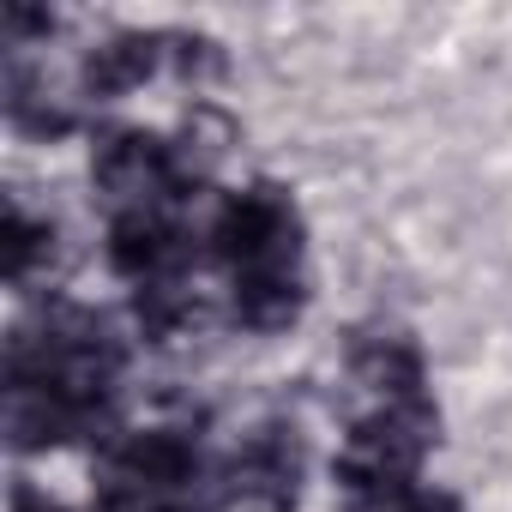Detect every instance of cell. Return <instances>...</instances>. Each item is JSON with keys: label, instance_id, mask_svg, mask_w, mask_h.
<instances>
[{"label": "cell", "instance_id": "6da1fadb", "mask_svg": "<svg viewBox=\"0 0 512 512\" xmlns=\"http://www.w3.org/2000/svg\"><path fill=\"white\" fill-rule=\"evenodd\" d=\"M211 241L235 266V284H266V278H296L302 223L278 187H247L217 211Z\"/></svg>", "mask_w": 512, "mask_h": 512}, {"label": "cell", "instance_id": "7a4b0ae2", "mask_svg": "<svg viewBox=\"0 0 512 512\" xmlns=\"http://www.w3.org/2000/svg\"><path fill=\"white\" fill-rule=\"evenodd\" d=\"M434 446V410L410 404H386L380 416L356 422L350 446H344V488H386V482H410V470L422 464V452Z\"/></svg>", "mask_w": 512, "mask_h": 512}, {"label": "cell", "instance_id": "3957f363", "mask_svg": "<svg viewBox=\"0 0 512 512\" xmlns=\"http://www.w3.org/2000/svg\"><path fill=\"white\" fill-rule=\"evenodd\" d=\"M175 181V151L151 133H109L97 151V187L127 211H151V199H163Z\"/></svg>", "mask_w": 512, "mask_h": 512}, {"label": "cell", "instance_id": "277c9868", "mask_svg": "<svg viewBox=\"0 0 512 512\" xmlns=\"http://www.w3.org/2000/svg\"><path fill=\"white\" fill-rule=\"evenodd\" d=\"M187 476H193V446L181 434H169V428H145L115 452L109 500H169Z\"/></svg>", "mask_w": 512, "mask_h": 512}, {"label": "cell", "instance_id": "5b68a950", "mask_svg": "<svg viewBox=\"0 0 512 512\" xmlns=\"http://www.w3.org/2000/svg\"><path fill=\"white\" fill-rule=\"evenodd\" d=\"M187 260V241L175 223H163L157 211H121L115 229H109V266L121 278H139V284H163L175 266Z\"/></svg>", "mask_w": 512, "mask_h": 512}, {"label": "cell", "instance_id": "8992f818", "mask_svg": "<svg viewBox=\"0 0 512 512\" xmlns=\"http://www.w3.org/2000/svg\"><path fill=\"white\" fill-rule=\"evenodd\" d=\"M157 55H163V37H145V31H121L109 37L91 61H85V85L97 97H121L133 85H145L157 73Z\"/></svg>", "mask_w": 512, "mask_h": 512}, {"label": "cell", "instance_id": "52a82bcc", "mask_svg": "<svg viewBox=\"0 0 512 512\" xmlns=\"http://www.w3.org/2000/svg\"><path fill=\"white\" fill-rule=\"evenodd\" d=\"M356 380L368 392H380L386 404H410L416 380H422V362L404 338H368V344H356Z\"/></svg>", "mask_w": 512, "mask_h": 512}, {"label": "cell", "instance_id": "ba28073f", "mask_svg": "<svg viewBox=\"0 0 512 512\" xmlns=\"http://www.w3.org/2000/svg\"><path fill=\"white\" fill-rule=\"evenodd\" d=\"M55 253V229L49 223H31L19 205L7 211V229H0V260H7V278L25 284L37 272V260H49Z\"/></svg>", "mask_w": 512, "mask_h": 512}, {"label": "cell", "instance_id": "9c48e42d", "mask_svg": "<svg viewBox=\"0 0 512 512\" xmlns=\"http://www.w3.org/2000/svg\"><path fill=\"white\" fill-rule=\"evenodd\" d=\"M223 151H229V121L211 115V109H193V121L181 133V151H175V175H205V169L223 163Z\"/></svg>", "mask_w": 512, "mask_h": 512}, {"label": "cell", "instance_id": "30bf717a", "mask_svg": "<svg viewBox=\"0 0 512 512\" xmlns=\"http://www.w3.org/2000/svg\"><path fill=\"white\" fill-rule=\"evenodd\" d=\"M350 512H458V500H452V494H434V488L386 482V488H362V494H350Z\"/></svg>", "mask_w": 512, "mask_h": 512}, {"label": "cell", "instance_id": "8fae6325", "mask_svg": "<svg viewBox=\"0 0 512 512\" xmlns=\"http://www.w3.org/2000/svg\"><path fill=\"white\" fill-rule=\"evenodd\" d=\"M13 512H61V506H49V500H37L31 488H19V500H13Z\"/></svg>", "mask_w": 512, "mask_h": 512}]
</instances>
